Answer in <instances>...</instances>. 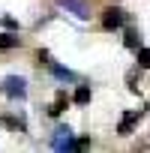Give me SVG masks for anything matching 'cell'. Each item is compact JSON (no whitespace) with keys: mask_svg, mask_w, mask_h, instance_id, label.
I'll return each mask as SVG.
<instances>
[{"mask_svg":"<svg viewBox=\"0 0 150 153\" xmlns=\"http://www.w3.org/2000/svg\"><path fill=\"white\" fill-rule=\"evenodd\" d=\"M51 147H54V150H78V141L72 138V129H69V126H57Z\"/></svg>","mask_w":150,"mask_h":153,"instance_id":"1","label":"cell"},{"mask_svg":"<svg viewBox=\"0 0 150 153\" xmlns=\"http://www.w3.org/2000/svg\"><path fill=\"white\" fill-rule=\"evenodd\" d=\"M3 90H6L12 99H24V96H27V81L18 78V75H9V78L3 81Z\"/></svg>","mask_w":150,"mask_h":153,"instance_id":"2","label":"cell"},{"mask_svg":"<svg viewBox=\"0 0 150 153\" xmlns=\"http://www.w3.org/2000/svg\"><path fill=\"white\" fill-rule=\"evenodd\" d=\"M51 72L57 75V78H63V81H75V75H72L69 69H63V66H57V63H51Z\"/></svg>","mask_w":150,"mask_h":153,"instance_id":"9","label":"cell"},{"mask_svg":"<svg viewBox=\"0 0 150 153\" xmlns=\"http://www.w3.org/2000/svg\"><path fill=\"white\" fill-rule=\"evenodd\" d=\"M72 102H75V105H87V102H90V87H84V84H81L78 90H75Z\"/></svg>","mask_w":150,"mask_h":153,"instance_id":"7","label":"cell"},{"mask_svg":"<svg viewBox=\"0 0 150 153\" xmlns=\"http://www.w3.org/2000/svg\"><path fill=\"white\" fill-rule=\"evenodd\" d=\"M138 117H141V111H129V114H123V120H120L117 132H120V135H129V132H132V126L138 123Z\"/></svg>","mask_w":150,"mask_h":153,"instance_id":"4","label":"cell"},{"mask_svg":"<svg viewBox=\"0 0 150 153\" xmlns=\"http://www.w3.org/2000/svg\"><path fill=\"white\" fill-rule=\"evenodd\" d=\"M120 24H123V9L108 6L105 15H102V27H105V30H114V27H120Z\"/></svg>","mask_w":150,"mask_h":153,"instance_id":"3","label":"cell"},{"mask_svg":"<svg viewBox=\"0 0 150 153\" xmlns=\"http://www.w3.org/2000/svg\"><path fill=\"white\" fill-rule=\"evenodd\" d=\"M138 66L150 69V48H138Z\"/></svg>","mask_w":150,"mask_h":153,"instance_id":"11","label":"cell"},{"mask_svg":"<svg viewBox=\"0 0 150 153\" xmlns=\"http://www.w3.org/2000/svg\"><path fill=\"white\" fill-rule=\"evenodd\" d=\"M18 42H21V39L12 36V33H0V48H3V51H6V48H15Z\"/></svg>","mask_w":150,"mask_h":153,"instance_id":"8","label":"cell"},{"mask_svg":"<svg viewBox=\"0 0 150 153\" xmlns=\"http://www.w3.org/2000/svg\"><path fill=\"white\" fill-rule=\"evenodd\" d=\"M123 42H126V48H138V42H141L138 30H132V27H129V30H126V39H123Z\"/></svg>","mask_w":150,"mask_h":153,"instance_id":"10","label":"cell"},{"mask_svg":"<svg viewBox=\"0 0 150 153\" xmlns=\"http://www.w3.org/2000/svg\"><path fill=\"white\" fill-rule=\"evenodd\" d=\"M57 3H60V6H66V9H72L78 18H87V15H90V12H87V6L81 3V0H57Z\"/></svg>","mask_w":150,"mask_h":153,"instance_id":"5","label":"cell"},{"mask_svg":"<svg viewBox=\"0 0 150 153\" xmlns=\"http://www.w3.org/2000/svg\"><path fill=\"white\" fill-rule=\"evenodd\" d=\"M66 105H69V96H66V93L60 90V93L54 96V102H51V108H48V111H51V114L57 117V114H63V111H66Z\"/></svg>","mask_w":150,"mask_h":153,"instance_id":"6","label":"cell"}]
</instances>
